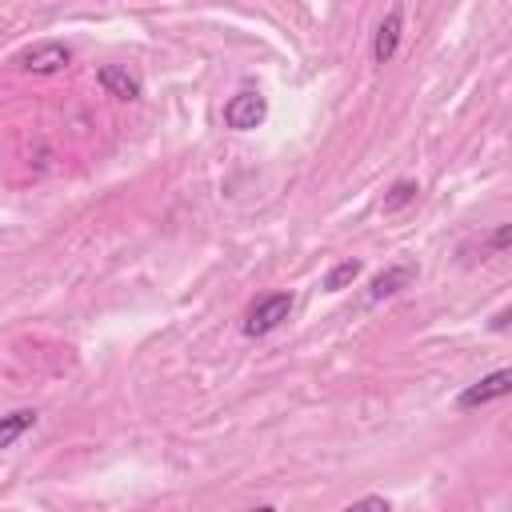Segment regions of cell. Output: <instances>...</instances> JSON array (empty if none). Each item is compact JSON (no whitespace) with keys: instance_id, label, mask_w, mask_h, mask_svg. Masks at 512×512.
Returning <instances> with one entry per match:
<instances>
[{"instance_id":"obj_1","label":"cell","mask_w":512,"mask_h":512,"mask_svg":"<svg viewBox=\"0 0 512 512\" xmlns=\"http://www.w3.org/2000/svg\"><path fill=\"white\" fill-rule=\"evenodd\" d=\"M292 312V292H268L244 312V336H268L276 332Z\"/></svg>"},{"instance_id":"obj_2","label":"cell","mask_w":512,"mask_h":512,"mask_svg":"<svg viewBox=\"0 0 512 512\" xmlns=\"http://www.w3.org/2000/svg\"><path fill=\"white\" fill-rule=\"evenodd\" d=\"M68 64H72V48L60 44V40H40V44L16 52V68H24V72H32V76H56V72H64Z\"/></svg>"},{"instance_id":"obj_3","label":"cell","mask_w":512,"mask_h":512,"mask_svg":"<svg viewBox=\"0 0 512 512\" xmlns=\"http://www.w3.org/2000/svg\"><path fill=\"white\" fill-rule=\"evenodd\" d=\"M264 116H268V100L260 92H236L224 104V124L236 128V132H248L256 124H264Z\"/></svg>"},{"instance_id":"obj_4","label":"cell","mask_w":512,"mask_h":512,"mask_svg":"<svg viewBox=\"0 0 512 512\" xmlns=\"http://www.w3.org/2000/svg\"><path fill=\"white\" fill-rule=\"evenodd\" d=\"M500 396H512V368H500V372H492V376H484V380H476V384H468L460 396H456V408H480V404H492V400H500Z\"/></svg>"},{"instance_id":"obj_5","label":"cell","mask_w":512,"mask_h":512,"mask_svg":"<svg viewBox=\"0 0 512 512\" xmlns=\"http://www.w3.org/2000/svg\"><path fill=\"white\" fill-rule=\"evenodd\" d=\"M400 28H404V12H400V8H388V16H384L380 28H376V40H372V56H376V64H388V60L396 56Z\"/></svg>"},{"instance_id":"obj_6","label":"cell","mask_w":512,"mask_h":512,"mask_svg":"<svg viewBox=\"0 0 512 512\" xmlns=\"http://www.w3.org/2000/svg\"><path fill=\"white\" fill-rule=\"evenodd\" d=\"M100 88L108 96H116V100H136L140 96V80L128 68H120V64H104L100 68Z\"/></svg>"},{"instance_id":"obj_7","label":"cell","mask_w":512,"mask_h":512,"mask_svg":"<svg viewBox=\"0 0 512 512\" xmlns=\"http://www.w3.org/2000/svg\"><path fill=\"white\" fill-rule=\"evenodd\" d=\"M412 276H416V268H412V264H392V268H384V272L372 280L368 300L376 304V300H384V296H396L400 288H408V284H412Z\"/></svg>"},{"instance_id":"obj_8","label":"cell","mask_w":512,"mask_h":512,"mask_svg":"<svg viewBox=\"0 0 512 512\" xmlns=\"http://www.w3.org/2000/svg\"><path fill=\"white\" fill-rule=\"evenodd\" d=\"M24 428H36V412H32V408H16V412H8L4 424H0V448H12L16 436H20Z\"/></svg>"},{"instance_id":"obj_9","label":"cell","mask_w":512,"mask_h":512,"mask_svg":"<svg viewBox=\"0 0 512 512\" xmlns=\"http://www.w3.org/2000/svg\"><path fill=\"white\" fill-rule=\"evenodd\" d=\"M356 276H360V260H340V264L324 276V288H328V292H340V288H348Z\"/></svg>"},{"instance_id":"obj_10","label":"cell","mask_w":512,"mask_h":512,"mask_svg":"<svg viewBox=\"0 0 512 512\" xmlns=\"http://www.w3.org/2000/svg\"><path fill=\"white\" fill-rule=\"evenodd\" d=\"M416 192H420V188H416L412 180H400V184H392V192L384 196V212H400L404 204H412V200H416Z\"/></svg>"},{"instance_id":"obj_11","label":"cell","mask_w":512,"mask_h":512,"mask_svg":"<svg viewBox=\"0 0 512 512\" xmlns=\"http://www.w3.org/2000/svg\"><path fill=\"white\" fill-rule=\"evenodd\" d=\"M504 248H512V224H500L496 232H488L480 252H504Z\"/></svg>"},{"instance_id":"obj_12","label":"cell","mask_w":512,"mask_h":512,"mask_svg":"<svg viewBox=\"0 0 512 512\" xmlns=\"http://www.w3.org/2000/svg\"><path fill=\"white\" fill-rule=\"evenodd\" d=\"M340 512H392V504L384 496H364V500H356V504H348Z\"/></svg>"},{"instance_id":"obj_13","label":"cell","mask_w":512,"mask_h":512,"mask_svg":"<svg viewBox=\"0 0 512 512\" xmlns=\"http://www.w3.org/2000/svg\"><path fill=\"white\" fill-rule=\"evenodd\" d=\"M244 512H276L272 504H260V508H244Z\"/></svg>"}]
</instances>
